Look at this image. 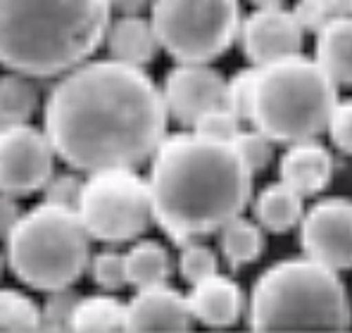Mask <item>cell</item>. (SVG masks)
<instances>
[{"instance_id":"8","label":"cell","mask_w":352,"mask_h":333,"mask_svg":"<svg viewBox=\"0 0 352 333\" xmlns=\"http://www.w3.org/2000/svg\"><path fill=\"white\" fill-rule=\"evenodd\" d=\"M76 215L91 241L105 246L138 241L153 224L148 179L131 166L91 171L81 186Z\"/></svg>"},{"instance_id":"23","label":"cell","mask_w":352,"mask_h":333,"mask_svg":"<svg viewBox=\"0 0 352 333\" xmlns=\"http://www.w3.org/2000/svg\"><path fill=\"white\" fill-rule=\"evenodd\" d=\"M41 331V307L12 288H0V333Z\"/></svg>"},{"instance_id":"3","label":"cell","mask_w":352,"mask_h":333,"mask_svg":"<svg viewBox=\"0 0 352 333\" xmlns=\"http://www.w3.org/2000/svg\"><path fill=\"white\" fill-rule=\"evenodd\" d=\"M110 19L107 0H0V65L62 76L96 53Z\"/></svg>"},{"instance_id":"9","label":"cell","mask_w":352,"mask_h":333,"mask_svg":"<svg viewBox=\"0 0 352 333\" xmlns=\"http://www.w3.org/2000/svg\"><path fill=\"white\" fill-rule=\"evenodd\" d=\"M55 171V150L45 131L31 124L0 127V193H38Z\"/></svg>"},{"instance_id":"24","label":"cell","mask_w":352,"mask_h":333,"mask_svg":"<svg viewBox=\"0 0 352 333\" xmlns=\"http://www.w3.org/2000/svg\"><path fill=\"white\" fill-rule=\"evenodd\" d=\"M179 248H181L179 274L184 277V281H188L190 286L219 272V259H217V253L210 246L200 243L198 238L181 243Z\"/></svg>"},{"instance_id":"37","label":"cell","mask_w":352,"mask_h":333,"mask_svg":"<svg viewBox=\"0 0 352 333\" xmlns=\"http://www.w3.org/2000/svg\"><path fill=\"white\" fill-rule=\"evenodd\" d=\"M348 8H350V12H352V0H348Z\"/></svg>"},{"instance_id":"29","label":"cell","mask_w":352,"mask_h":333,"mask_svg":"<svg viewBox=\"0 0 352 333\" xmlns=\"http://www.w3.org/2000/svg\"><path fill=\"white\" fill-rule=\"evenodd\" d=\"M257 67L252 69H241L224 83V96L221 105L231 110L241 122H250V105H252V88H255Z\"/></svg>"},{"instance_id":"2","label":"cell","mask_w":352,"mask_h":333,"mask_svg":"<svg viewBox=\"0 0 352 333\" xmlns=\"http://www.w3.org/2000/svg\"><path fill=\"white\" fill-rule=\"evenodd\" d=\"M153 222L176 243L217 233L243 215L252 195V171L231 143L200 133H172L150 158Z\"/></svg>"},{"instance_id":"11","label":"cell","mask_w":352,"mask_h":333,"mask_svg":"<svg viewBox=\"0 0 352 333\" xmlns=\"http://www.w3.org/2000/svg\"><path fill=\"white\" fill-rule=\"evenodd\" d=\"M305 31L291 10L257 8L252 14L241 19L238 39H241L243 55L252 67H267L272 62L286 60L300 53Z\"/></svg>"},{"instance_id":"32","label":"cell","mask_w":352,"mask_h":333,"mask_svg":"<svg viewBox=\"0 0 352 333\" xmlns=\"http://www.w3.org/2000/svg\"><path fill=\"white\" fill-rule=\"evenodd\" d=\"M326 131H329L331 143L336 148L352 155V100L336 103L329 124H326Z\"/></svg>"},{"instance_id":"1","label":"cell","mask_w":352,"mask_h":333,"mask_svg":"<svg viewBox=\"0 0 352 333\" xmlns=\"http://www.w3.org/2000/svg\"><path fill=\"white\" fill-rule=\"evenodd\" d=\"M169 114L157 83L117 60L81 62L65 72L45 100L43 131L67 166L136 169L167 136Z\"/></svg>"},{"instance_id":"4","label":"cell","mask_w":352,"mask_h":333,"mask_svg":"<svg viewBox=\"0 0 352 333\" xmlns=\"http://www.w3.org/2000/svg\"><path fill=\"white\" fill-rule=\"evenodd\" d=\"M252 331H348L352 305L338 272L309 257L276 262L260 274L248 300Z\"/></svg>"},{"instance_id":"34","label":"cell","mask_w":352,"mask_h":333,"mask_svg":"<svg viewBox=\"0 0 352 333\" xmlns=\"http://www.w3.org/2000/svg\"><path fill=\"white\" fill-rule=\"evenodd\" d=\"M107 5H110V12L117 14H143L150 10L153 0H107Z\"/></svg>"},{"instance_id":"20","label":"cell","mask_w":352,"mask_h":333,"mask_svg":"<svg viewBox=\"0 0 352 333\" xmlns=\"http://www.w3.org/2000/svg\"><path fill=\"white\" fill-rule=\"evenodd\" d=\"M219 250L231 269H243L257 262L264 253V228L245 217H234L219 228Z\"/></svg>"},{"instance_id":"30","label":"cell","mask_w":352,"mask_h":333,"mask_svg":"<svg viewBox=\"0 0 352 333\" xmlns=\"http://www.w3.org/2000/svg\"><path fill=\"white\" fill-rule=\"evenodd\" d=\"M241 119L224 105H217L205 114H200L198 122L193 124V131L210 140H221V143H231L236 133L241 131Z\"/></svg>"},{"instance_id":"26","label":"cell","mask_w":352,"mask_h":333,"mask_svg":"<svg viewBox=\"0 0 352 333\" xmlns=\"http://www.w3.org/2000/svg\"><path fill=\"white\" fill-rule=\"evenodd\" d=\"M231 145L236 148V153L241 155V160L245 162L248 169L255 174H262L274 160V140L264 136L260 129H252V131H238L236 138L231 140Z\"/></svg>"},{"instance_id":"36","label":"cell","mask_w":352,"mask_h":333,"mask_svg":"<svg viewBox=\"0 0 352 333\" xmlns=\"http://www.w3.org/2000/svg\"><path fill=\"white\" fill-rule=\"evenodd\" d=\"M3 267H5V255H0V277H3Z\"/></svg>"},{"instance_id":"31","label":"cell","mask_w":352,"mask_h":333,"mask_svg":"<svg viewBox=\"0 0 352 333\" xmlns=\"http://www.w3.org/2000/svg\"><path fill=\"white\" fill-rule=\"evenodd\" d=\"M81 186L84 181L74 174H55L45 181V186L41 189L43 193V202H50V205H60V207H69V210H76V202H79L81 195Z\"/></svg>"},{"instance_id":"21","label":"cell","mask_w":352,"mask_h":333,"mask_svg":"<svg viewBox=\"0 0 352 333\" xmlns=\"http://www.w3.org/2000/svg\"><path fill=\"white\" fill-rule=\"evenodd\" d=\"M69 331L112 333L126 331V305L112 295H86L76 300Z\"/></svg>"},{"instance_id":"17","label":"cell","mask_w":352,"mask_h":333,"mask_svg":"<svg viewBox=\"0 0 352 333\" xmlns=\"http://www.w3.org/2000/svg\"><path fill=\"white\" fill-rule=\"evenodd\" d=\"M317 65L338 86H352V14H340L317 31Z\"/></svg>"},{"instance_id":"6","label":"cell","mask_w":352,"mask_h":333,"mask_svg":"<svg viewBox=\"0 0 352 333\" xmlns=\"http://www.w3.org/2000/svg\"><path fill=\"white\" fill-rule=\"evenodd\" d=\"M5 259L22 283L34 290L69 288L91 262V236L76 210L50 202L19 215L5 238Z\"/></svg>"},{"instance_id":"35","label":"cell","mask_w":352,"mask_h":333,"mask_svg":"<svg viewBox=\"0 0 352 333\" xmlns=\"http://www.w3.org/2000/svg\"><path fill=\"white\" fill-rule=\"evenodd\" d=\"M255 8H276V5H283L286 0H250Z\"/></svg>"},{"instance_id":"5","label":"cell","mask_w":352,"mask_h":333,"mask_svg":"<svg viewBox=\"0 0 352 333\" xmlns=\"http://www.w3.org/2000/svg\"><path fill=\"white\" fill-rule=\"evenodd\" d=\"M338 103V83L302 55L257 67L250 124L274 143L317 138Z\"/></svg>"},{"instance_id":"15","label":"cell","mask_w":352,"mask_h":333,"mask_svg":"<svg viewBox=\"0 0 352 333\" xmlns=\"http://www.w3.org/2000/svg\"><path fill=\"white\" fill-rule=\"evenodd\" d=\"M193 319L210 329H229L243 314L245 298L241 286L224 274H212L198 283H193L190 293L186 295Z\"/></svg>"},{"instance_id":"13","label":"cell","mask_w":352,"mask_h":333,"mask_svg":"<svg viewBox=\"0 0 352 333\" xmlns=\"http://www.w3.org/2000/svg\"><path fill=\"white\" fill-rule=\"evenodd\" d=\"M193 314L186 295L172 286L141 288L126 303V331L138 333H181L190 331Z\"/></svg>"},{"instance_id":"27","label":"cell","mask_w":352,"mask_h":333,"mask_svg":"<svg viewBox=\"0 0 352 333\" xmlns=\"http://www.w3.org/2000/svg\"><path fill=\"white\" fill-rule=\"evenodd\" d=\"M88 269H91L93 283L105 293H117L126 286L124 255L117 253V250H100L98 255H91Z\"/></svg>"},{"instance_id":"10","label":"cell","mask_w":352,"mask_h":333,"mask_svg":"<svg viewBox=\"0 0 352 333\" xmlns=\"http://www.w3.org/2000/svg\"><path fill=\"white\" fill-rule=\"evenodd\" d=\"M300 246L305 257L333 272L352 269V200L324 197L300 219Z\"/></svg>"},{"instance_id":"12","label":"cell","mask_w":352,"mask_h":333,"mask_svg":"<svg viewBox=\"0 0 352 333\" xmlns=\"http://www.w3.org/2000/svg\"><path fill=\"white\" fill-rule=\"evenodd\" d=\"M224 76L210 65H184L174 67L160 88L167 114L184 127H193L200 114L221 105Z\"/></svg>"},{"instance_id":"18","label":"cell","mask_w":352,"mask_h":333,"mask_svg":"<svg viewBox=\"0 0 352 333\" xmlns=\"http://www.w3.org/2000/svg\"><path fill=\"white\" fill-rule=\"evenodd\" d=\"M302 195H298L283 181L269 184L255 200V222L269 233H288L302 219Z\"/></svg>"},{"instance_id":"28","label":"cell","mask_w":352,"mask_h":333,"mask_svg":"<svg viewBox=\"0 0 352 333\" xmlns=\"http://www.w3.org/2000/svg\"><path fill=\"white\" fill-rule=\"evenodd\" d=\"M79 295L69 288L50 290L45 303L41 305V331H69L72 314Z\"/></svg>"},{"instance_id":"33","label":"cell","mask_w":352,"mask_h":333,"mask_svg":"<svg viewBox=\"0 0 352 333\" xmlns=\"http://www.w3.org/2000/svg\"><path fill=\"white\" fill-rule=\"evenodd\" d=\"M19 215H22V210H19L17 197L8 195V193H0V238H3V241L10 236V231L14 228Z\"/></svg>"},{"instance_id":"25","label":"cell","mask_w":352,"mask_h":333,"mask_svg":"<svg viewBox=\"0 0 352 333\" xmlns=\"http://www.w3.org/2000/svg\"><path fill=\"white\" fill-rule=\"evenodd\" d=\"M293 17L298 19L300 29L317 34L319 29L333 22L340 14H348V0H298L295 8L291 10Z\"/></svg>"},{"instance_id":"16","label":"cell","mask_w":352,"mask_h":333,"mask_svg":"<svg viewBox=\"0 0 352 333\" xmlns=\"http://www.w3.org/2000/svg\"><path fill=\"white\" fill-rule=\"evenodd\" d=\"M102 43H107L112 60L141 69H146L160 50L153 24L143 14H119L115 22L110 19Z\"/></svg>"},{"instance_id":"14","label":"cell","mask_w":352,"mask_h":333,"mask_svg":"<svg viewBox=\"0 0 352 333\" xmlns=\"http://www.w3.org/2000/svg\"><path fill=\"white\" fill-rule=\"evenodd\" d=\"M278 176L286 186H291L298 195H319L333 176V158L329 148L314 138L291 143L278 160Z\"/></svg>"},{"instance_id":"7","label":"cell","mask_w":352,"mask_h":333,"mask_svg":"<svg viewBox=\"0 0 352 333\" xmlns=\"http://www.w3.org/2000/svg\"><path fill=\"white\" fill-rule=\"evenodd\" d=\"M150 24L160 48L184 65H210L238 39V0H153Z\"/></svg>"},{"instance_id":"19","label":"cell","mask_w":352,"mask_h":333,"mask_svg":"<svg viewBox=\"0 0 352 333\" xmlns=\"http://www.w3.org/2000/svg\"><path fill=\"white\" fill-rule=\"evenodd\" d=\"M124 269H126V286L141 290L167 283L174 272V262L162 243L138 241L124 253Z\"/></svg>"},{"instance_id":"22","label":"cell","mask_w":352,"mask_h":333,"mask_svg":"<svg viewBox=\"0 0 352 333\" xmlns=\"http://www.w3.org/2000/svg\"><path fill=\"white\" fill-rule=\"evenodd\" d=\"M38 88L34 76L22 72L0 74V127L3 124H27L38 110Z\"/></svg>"}]
</instances>
